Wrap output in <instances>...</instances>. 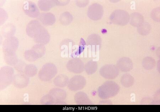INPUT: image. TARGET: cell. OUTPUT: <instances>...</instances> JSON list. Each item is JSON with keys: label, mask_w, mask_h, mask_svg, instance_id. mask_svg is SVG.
Segmentation results:
<instances>
[{"label": "cell", "mask_w": 160, "mask_h": 112, "mask_svg": "<svg viewBox=\"0 0 160 112\" xmlns=\"http://www.w3.org/2000/svg\"><path fill=\"white\" fill-rule=\"evenodd\" d=\"M120 88L114 81H106L98 89L99 97L102 99H107L114 97L119 93Z\"/></svg>", "instance_id": "obj_1"}, {"label": "cell", "mask_w": 160, "mask_h": 112, "mask_svg": "<svg viewBox=\"0 0 160 112\" xmlns=\"http://www.w3.org/2000/svg\"><path fill=\"white\" fill-rule=\"evenodd\" d=\"M13 68L6 66L0 69V90H4L12 82L14 76Z\"/></svg>", "instance_id": "obj_2"}, {"label": "cell", "mask_w": 160, "mask_h": 112, "mask_svg": "<svg viewBox=\"0 0 160 112\" xmlns=\"http://www.w3.org/2000/svg\"><path fill=\"white\" fill-rule=\"evenodd\" d=\"M58 72L56 66L52 63H47L44 65L38 73L39 79L43 82H48L55 77Z\"/></svg>", "instance_id": "obj_3"}, {"label": "cell", "mask_w": 160, "mask_h": 112, "mask_svg": "<svg viewBox=\"0 0 160 112\" xmlns=\"http://www.w3.org/2000/svg\"><path fill=\"white\" fill-rule=\"evenodd\" d=\"M130 16L128 12L124 10L117 9L112 12L110 20L112 23L125 26L129 22Z\"/></svg>", "instance_id": "obj_4"}, {"label": "cell", "mask_w": 160, "mask_h": 112, "mask_svg": "<svg viewBox=\"0 0 160 112\" xmlns=\"http://www.w3.org/2000/svg\"><path fill=\"white\" fill-rule=\"evenodd\" d=\"M120 70L117 65L107 64L102 66L100 70V74L102 77L109 80L114 79L119 74Z\"/></svg>", "instance_id": "obj_5"}, {"label": "cell", "mask_w": 160, "mask_h": 112, "mask_svg": "<svg viewBox=\"0 0 160 112\" xmlns=\"http://www.w3.org/2000/svg\"><path fill=\"white\" fill-rule=\"evenodd\" d=\"M86 80L83 76L76 75L69 80L68 88L72 91H76L83 89L86 85Z\"/></svg>", "instance_id": "obj_6"}, {"label": "cell", "mask_w": 160, "mask_h": 112, "mask_svg": "<svg viewBox=\"0 0 160 112\" xmlns=\"http://www.w3.org/2000/svg\"><path fill=\"white\" fill-rule=\"evenodd\" d=\"M103 14V7L99 3H94L90 5L88 10V16L90 19L94 21H97L101 19Z\"/></svg>", "instance_id": "obj_7"}, {"label": "cell", "mask_w": 160, "mask_h": 112, "mask_svg": "<svg viewBox=\"0 0 160 112\" xmlns=\"http://www.w3.org/2000/svg\"><path fill=\"white\" fill-rule=\"evenodd\" d=\"M19 41L18 38L12 36L5 39L2 44L4 53H15L18 48Z\"/></svg>", "instance_id": "obj_8"}, {"label": "cell", "mask_w": 160, "mask_h": 112, "mask_svg": "<svg viewBox=\"0 0 160 112\" xmlns=\"http://www.w3.org/2000/svg\"><path fill=\"white\" fill-rule=\"evenodd\" d=\"M66 67L70 72L75 73H81L84 70V63L78 58H72L69 60Z\"/></svg>", "instance_id": "obj_9"}, {"label": "cell", "mask_w": 160, "mask_h": 112, "mask_svg": "<svg viewBox=\"0 0 160 112\" xmlns=\"http://www.w3.org/2000/svg\"><path fill=\"white\" fill-rule=\"evenodd\" d=\"M49 94L53 99L55 105L66 104L64 101L66 100L67 93L66 91L62 89L59 88L52 89Z\"/></svg>", "instance_id": "obj_10"}, {"label": "cell", "mask_w": 160, "mask_h": 112, "mask_svg": "<svg viewBox=\"0 0 160 112\" xmlns=\"http://www.w3.org/2000/svg\"><path fill=\"white\" fill-rule=\"evenodd\" d=\"M22 9L25 13L31 17H38L40 14L37 4L32 1L26 2L23 4Z\"/></svg>", "instance_id": "obj_11"}, {"label": "cell", "mask_w": 160, "mask_h": 112, "mask_svg": "<svg viewBox=\"0 0 160 112\" xmlns=\"http://www.w3.org/2000/svg\"><path fill=\"white\" fill-rule=\"evenodd\" d=\"M29 78L24 73H19L14 75L13 85L18 88L26 87L29 82Z\"/></svg>", "instance_id": "obj_12"}, {"label": "cell", "mask_w": 160, "mask_h": 112, "mask_svg": "<svg viewBox=\"0 0 160 112\" xmlns=\"http://www.w3.org/2000/svg\"><path fill=\"white\" fill-rule=\"evenodd\" d=\"M33 39L37 44L44 45L49 42L50 35L48 30L43 26L33 38Z\"/></svg>", "instance_id": "obj_13"}, {"label": "cell", "mask_w": 160, "mask_h": 112, "mask_svg": "<svg viewBox=\"0 0 160 112\" xmlns=\"http://www.w3.org/2000/svg\"><path fill=\"white\" fill-rule=\"evenodd\" d=\"M43 27L37 20H32L29 22L26 27V32L28 36L33 38Z\"/></svg>", "instance_id": "obj_14"}, {"label": "cell", "mask_w": 160, "mask_h": 112, "mask_svg": "<svg viewBox=\"0 0 160 112\" xmlns=\"http://www.w3.org/2000/svg\"><path fill=\"white\" fill-rule=\"evenodd\" d=\"M117 66L119 70L123 72H129L133 68V63L130 58L123 57L118 59Z\"/></svg>", "instance_id": "obj_15"}, {"label": "cell", "mask_w": 160, "mask_h": 112, "mask_svg": "<svg viewBox=\"0 0 160 112\" xmlns=\"http://www.w3.org/2000/svg\"><path fill=\"white\" fill-rule=\"evenodd\" d=\"M102 43V38L99 35L96 34L90 35L87 40V45L91 46L95 50H97L100 49Z\"/></svg>", "instance_id": "obj_16"}, {"label": "cell", "mask_w": 160, "mask_h": 112, "mask_svg": "<svg viewBox=\"0 0 160 112\" xmlns=\"http://www.w3.org/2000/svg\"><path fill=\"white\" fill-rule=\"evenodd\" d=\"M38 19L45 26H51L56 21L55 15L51 12H42L40 14Z\"/></svg>", "instance_id": "obj_17"}, {"label": "cell", "mask_w": 160, "mask_h": 112, "mask_svg": "<svg viewBox=\"0 0 160 112\" xmlns=\"http://www.w3.org/2000/svg\"><path fill=\"white\" fill-rule=\"evenodd\" d=\"M74 101L77 105H90L92 103L86 93L79 91L76 94L74 97Z\"/></svg>", "instance_id": "obj_18"}, {"label": "cell", "mask_w": 160, "mask_h": 112, "mask_svg": "<svg viewBox=\"0 0 160 112\" xmlns=\"http://www.w3.org/2000/svg\"><path fill=\"white\" fill-rule=\"evenodd\" d=\"M129 22L130 24L134 27H138L144 22L142 15L138 12H134L131 14Z\"/></svg>", "instance_id": "obj_19"}, {"label": "cell", "mask_w": 160, "mask_h": 112, "mask_svg": "<svg viewBox=\"0 0 160 112\" xmlns=\"http://www.w3.org/2000/svg\"><path fill=\"white\" fill-rule=\"evenodd\" d=\"M56 6V0H39L38 6L41 11L48 12Z\"/></svg>", "instance_id": "obj_20"}, {"label": "cell", "mask_w": 160, "mask_h": 112, "mask_svg": "<svg viewBox=\"0 0 160 112\" xmlns=\"http://www.w3.org/2000/svg\"><path fill=\"white\" fill-rule=\"evenodd\" d=\"M15 27L12 24L5 25L2 27L1 33L3 37L6 38L14 36L15 34Z\"/></svg>", "instance_id": "obj_21"}, {"label": "cell", "mask_w": 160, "mask_h": 112, "mask_svg": "<svg viewBox=\"0 0 160 112\" xmlns=\"http://www.w3.org/2000/svg\"><path fill=\"white\" fill-rule=\"evenodd\" d=\"M69 80L66 75L60 74L56 76L53 82L54 85L57 87L63 88L68 86Z\"/></svg>", "instance_id": "obj_22"}, {"label": "cell", "mask_w": 160, "mask_h": 112, "mask_svg": "<svg viewBox=\"0 0 160 112\" xmlns=\"http://www.w3.org/2000/svg\"><path fill=\"white\" fill-rule=\"evenodd\" d=\"M4 58L7 64L14 67L16 65L19 60L15 53H4Z\"/></svg>", "instance_id": "obj_23"}, {"label": "cell", "mask_w": 160, "mask_h": 112, "mask_svg": "<svg viewBox=\"0 0 160 112\" xmlns=\"http://www.w3.org/2000/svg\"><path fill=\"white\" fill-rule=\"evenodd\" d=\"M134 82L135 80L134 78L129 74H125L121 78V83L125 87L130 88L133 85Z\"/></svg>", "instance_id": "obj_24"}, {"label": "cell", "mask_w": 160, "mask_h": 112, "mask_svg": "<svg viewBox=\"0 0 160 112\" xmlns=\"http://www.w3.org/2000/svg\"><path fill=\"white\" fill-rule=\"evenodd\" d=\"M98 69V63L92 60H90L84 65V70L88 75H91L96 72Z\"/></svg>", "instance_id": "obj_25"}, {"label": "cell", "mask_w": 160, "mask_h": 112, "mask_svg": "<svg viewBox=\"0 0 160 112\" xmlns=\"http://www.w3.org/2000/svg\"><path fill=\"white\" fill-rule=\"evenodd\" d=\"M142 65L146 70H150L153 69L155 67L156 62L153 58L147 57L143 58L142 62Z\"/></svg>", "instance_id": "obj_26"}, {"label": "cell", "mask_w": 160, "mask_h": 112, "mask_svg": "<svg viewBox=\"0 0 160 112\" xmlns=\"http://www.w3.org/2000/svg\"><path fill=\"white\" fill-rule=\"evenodd\" d=\"M73 20L72 15L68 12H67L62 13L60 16V20L62 24L63 25H68L70 24Z\"/></svg>", "instance_id": "obj_27"}, {"label": "cell", "mask_w": 160, "mask_h": 112, "mask_svg": "<svg viewBox=\"0 0 160 112\" xmlns=\"http://www.w3.org/2000/svg\"><path fill=\"white\" fill-rule=\"evenodd\" d=\"M31 49L34 52L38 58H42L45 54L46 49L44 45L36 44L33 45Z\"/></svg>", "instance_id": "obj_28"}, {"label": "cell", "mask_w": 160, "mask_h": 112, "mask_svg": "<svg viewBox=\"0 0 160 112\" xmlns=\"http://www.w3.org/2000/svg\"><path fill=\"white\" fill-rule=\"evenodd\" d=\"M151 30L150 24L147 22H144L140 26L138 27V31L139 34L143 35L149 34Z\"/></svg>", "instance_id": "obj_29"}, {"label": "cell", "mask_w": 160, "mask_h": 112, "mask_svg": "<svg viewBox=\"0 0 160 112\" xmlns=\"http://www.w3.org/2000/svg\"><path fill=\"white\" fill-rule=\"evenodd\" d=\"M38 68L36 66L32 64H28L26 65L24 73L28 77H32L37 74Z\"/></svg>", "instance_id": "obj_30"}, {"label": "cell", "mask_w": 160, "mask_h": 112, "mask_svg": "<svg viewBox=\"0 0 160 112\" xmlns=\"http://www.w3.org/2000/svg\"><path fill=\"white\" fill-rule=\"evenodd\" d=\"M25 59L30 62H34L38 59L37 55L32 49L26 50L24 53Z\"/></svg>", "instance_id": "obj_31"}, {"label": "cell", "mask_w": 160, "mask_h": 112, "mask_svg": "<svg viewBox=\"0 0 160 112\" xmlns=\"http://www.w3.org/2000/svg\"><path fill=\"white\" fill-rule=\"evenodd\" d=\"M40 102L42 105H55V101L49 94L41 98Z\"/></svg>", "instance_id": "obj_32"}, {"label": "cell", "mask_w": 160, "mask_h": 112, "mask_svg": "<svg viewBox=\"0 0 160 112\" xmlns=\"http://www.w3.org/2000/svg\"><path fill=\"white\" fill-rule=\"evenodd\" d=\"M160 7H158L154 9L151 12V17L155 21L160 22Z\"/></svg>", "instance_id": "obj_33"}, {"label": "cell", "mask_w": 160, "mask_h": 112, "mask_svg": "<svg viewBox=\"0 0 160 112\" xmlns=\"http://www.w3.org/2000/svg\"><path fill=\"white\" fill-rule=\"evenodd\" d=\"M26 64L24 62L19 60L16 65L14 66L15 69L20 73H24Z\"/></svg>", "instance_id": "obj_34"}, {"label": "cell", "mask_w": 160, "mask_h": 112, "mask_svg": "<svg viewBox=\"0 0 160 112\" xmlns=\"http://www.w3.org/2000/svg\"><path fill=\"white\" fill-rule=\"evenodd\" d=\"M76 4L79 7H86L89 3V1H76Z\"/></svg>", "instance_id": "obj_35"}, {"label": "cell", "mask_w": 160, "mask_h": 112, "mask_svg": "<svg viewBox=\"0 0 160 112\" xmlns=\"http://www.w3.org/2000/svg\"><path fill=\"white\" fill-rule=\"evenodd\" d=\"M70 1H57L56 0V6H64L69 3Z\"/></svg>", "instance_id": "obj_36"}]
</instances>
